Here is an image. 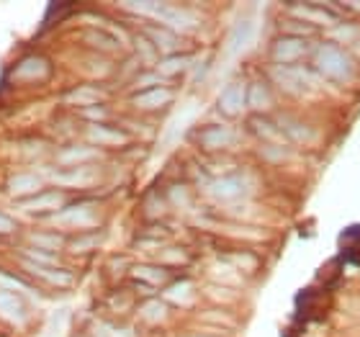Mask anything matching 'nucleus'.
Segmentation results:
<instances>
[{"label":"nucleus","mask_w":360,"mask_h":337,"mask_svg":"<svg viewBox=\"0 0 360 337\" xmlns=\"http://www.w3.org/2000/svg\"><path fill=\"white\" fill-rule=\"evenodd\" d=\"M299 54H304V44H301L299 39H281V42H278L276 60L288 62V60H296Z\"/></svg>","instance_id":"20e7f679"},{"label":"nucleus","mask_w":360,"mask_h":337,"mask_svg":"<svg viewBox=\"0 0 360 337\" xmlns=\"http://www.w3.org/2000/svg\"><path fill=\"white\" fill-rule=\"evenodd\" d=\"M340 250L347 262L360 265V224L347 227L345 232L340 234Z\"/></svg>","instance_id":"f03ea898"},{"label":"nucleus","mask_w":360,"mask_h":337,"mask_svg":"<svg viewBox=\"0 0 360 337\" xmlns=\"http://www.w3.org/2000/svg\"><path fill=\"white\" fill-rule=\"evenodd\" d=\"M316 65H319L322 72H327V75L335 77V80H345V77L353 75V60H350L342 49H338L335 44H327L319 49Z\"/></svg>","instance_id":"f257e3e1"},{"label":"nucleus","mask_w":360,"mask_h":337,"mask_svg":"<svg viewBox=\"0 0 360 337\" xmlns=\"http://www.w3.org/2000/svg\"><path fill=\"white\" fill-rule=\"evenodd\" d=\"M252 34H255V26H252V21H240V23H237V26H234V31H232L229 52H232V54L242 52V49L252 42Z\"/></svg>","instance_id":"7ed1b4c3"},{"label":"nucleus","mask_w":360,"mask_h":337,"mask_svg":"<svg viewBox=\"0 0 360 337\" xmlns=\"http://www.w3.org/2000/svg\"><path fill=\"white\" fill-rule=\"evenodd\" d=\"M8 227H11V224H8V219L0 217V229H8Z\"/></svg>","instance_id":"423d86ee"},{"label":"nucleus","mask_w":360,"mask_h":337,"mask_svg":"<svg viewBox=\"0 0 360 337\" xmlns=\"http://www.w3.org/2000/svg\"><path fill=\"white\" fill-rule=\"evenodd\" d=\"M240 101H242V88L240 85H234V88H229L224 96H221V108H224L226 113H237L242 106Z\"/></svg>","instance_id":"39448f33"}]
</instances>
